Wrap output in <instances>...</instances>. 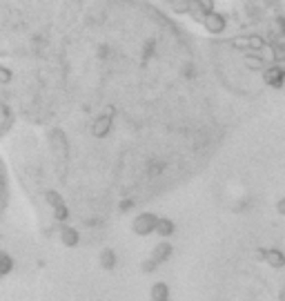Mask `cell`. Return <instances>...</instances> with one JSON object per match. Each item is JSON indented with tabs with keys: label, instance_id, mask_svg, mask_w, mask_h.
Here are the masks:
<instances>
[{
	"label": "cell",
	"instance_id": "obj_8",
	"mask_svg": "<svg viewBox=\"0 0 285 301\" xmlns=\"http://www.w3.org/2000/svg\"><path fill=\"white\" fill-rule=\"evenodd\" d=\"M149 299H152V301H165V299H169V288H167V283H163V281L154 283V285H152V290H149Z\"/></svg>",
	"mask_w": 285,
	"mask_h": 301
},
{
	"label": "cell",
	"instance_id": "obj_13",
	"mask_svg": "<svg viewBox=\"0 0 285 301\" xmlns=\"http://www.w3.org/2000/svg\"><path fill=\"white\" fill-rule=\"evenodd\" d=\"M187 16H190L192 20H196V22H201V25H203V20H205L207 14L203 11V7L198 5V0H196V2H192V5H190V14H187Z\"/></svg>",
	"mask_w": 285,
	"mask_h": 301
},
{
	"label": "cell",
	"instance_id": "obj_12",
	"mask_svg": "<svg viewBox=\"0 0 285 301\" xmlns=\"http://www.w3.org/2000/svg\"><path fill=\"white\" fill-rule=\"evenodd\" d=\"M169 5V9L174 11V14H180V16H183V14H190V0H172V2H167Z\"/></svg>",
	"mask_w": 285,
	"mask_h": 301
},
{
	"label": "cell",
	"instance_id": "obj_21",
	"mask_svg": "<svg viewBox=\"0 0 285 301\" xmlns=\"http://www.w3.org/2000/svg\"><path fill=\"white\" fill-rule=\"evenodd\" d=\"M274 67H279L281 72L285 74V56H281V58H276V60H274Z\"/></svg>",
	"mask_w": 285,
	"mask_h": 301
},
{
	"label": "cell",
	"instance_id": "obj_4",
	"mask_svg": "<svg viewBox=\"0 0 285 301\" xmlns=\"http://www.w3.org/2000/svg\"><path fill=\"white\" fill-rule=\"evenodd\" d=\"M109 132H111V116L109 114H103V116H98L94 123H91V136L105 138Z\"/></svg>",
	"mask_w": 285,
	"mask_h": 301
},
{
	"label": "cell",
	"instance_id": "obj_15",
	"mask_svg": "<svg viewBox=\"0 0 285 301\" xmlns=\"http://www.w3.org/2000/svg\"><path fill=\"white\" fill-rule=\"evenodd\" d=\"M232 45L236 49H243V52H252V45H249V36H238L232 40Z\"/></svg>",
	"mask_w": 285,
	"mask_h": 301
},
{
	"label": "cell",
	"instance_id": "obj_5",
	"mask_svg": "<svg viewBox=\"0 0 285 301\" xmlns=\"http://www.w3.org/2000/svg\"><path fill=\"white\" fill-rule=\"evenodd\" d=\"M78 241H80V237H78V230H76V227H71V226L60 227V243H63V245H67V248H76Z\"/></svg>",
	"mask_w": 285,
	"mask_h": 301
},
{
	"label": "cell",
	"instance_id": "obj_9",
	"mask_svg": "<svg viewBox=\"0 0 285 301\" xmlns=\"http://www.w3.org/2000/svg\"><path fill=\"white\" fill-rule=\"evenodd\" d=\"M245 65H248L249 69H265L267 67V63H265V58L261 56V52H248V56H245Z\"/></svg>",
	"mask_w": 285,
	"mask_h": 301
},
{
	"label": "cell",
	"instance_id": "obj_17",
	"mask_svg": "<svg viewBox=\"0 0 285 301\" xmlns=\"http://www.w3.org/2000/svg\"><path fill=\"white\" fill-rule=\"evenodd\" d=\"M198 5L203 7L205 14H214V11H216V2H214V0H198Z\"/></svg>",
	"mask_w": 285,
	"mask_h": 301
},
{
	"label": "cell",
	"instance_id": "obj_20",
	"mask_svg": "<svg viewBox=\"0 0 285 301\" xmlns=\"http://www.w3.org/2000/svg\"><path fill=\"white\" fill-rule=\"evenodd\" d=\"M0 80H2V83H7V80H11V72L7 67H2V65H0Z\"/></svg>",
	"mask_w": 285,
	"mask_h": 301
},
{
	"label": "cell",
	"instance_id": "obj_24",
	"mask_svg": "<svg viewBox=\"0 0 285 301\" xmlns=\"http://www.w3.org/2000/svg\"><path fill=\"white\" fill-rule=\"evenodd\" d=\"M190 2H196V0H190Z\"/></svg>",
	"mask_w": 285,
	"mask_h": 301
},
{
	"label": "cell",
	"instance_id": "obj_2",
	"mask_svg": "<svg viewBox=\"0 0 285 301\" xmlns=\"http://www.w3.org/2000/svg\"><path fill=\"white\" fill-rule=\"evenodd\" d=\"M203 27H205L207 34H214V36H218V34L225 32L227 27V20L223 14H218V11H214V14H207L205 20H203Z\"/></svg>",
	"mask_w": 285,
	"mask_h": 301
},
{
	"label": "cell",
	"instance_id": "obj_3",
	"mask_svg": "<svg viewBox=\"0 0 285 301\" xmlns=\"http://www.w3.org/2000/svg\"><path fill=\"white\" fill-rule=\"evenodd\" d=\"M283 80H285V74L281 72L279 67H274V65H267V67L263 69V83L265 85H269V87L279 90V87H283Z\"/></svg>",
	"mask_w": 285,
	"mask_h": 301
},
{
	"label": "cell",
	"instance_id": "obj_19",
	"mask_svg": "<svg viewBox=\"0 0 285 301\" xmlns=\"http://www.w3.org/2000/svg\"><path fill=\"white\" fill-rule=\"evenodd\" d=\"M156 261L154 259H149V261H145V263H142V272H154V270H156Z\"/></svg>",
	"mask_w": 285,
	"mask_h": 301
},
{
	"label": "cell",
	"instance_id": "obj_11",
	"mask_svg": "<svg viewBox=\"0 0 285 301\" xmlns=\"http://www.w3.org/2000/svg\"><path fill=\"white\" fill-rule=\"evenodd\" d=\"M101 265L105 270H111L114 265H116V252L114 250H109V248H105L101 252Z\"/></svg>",
	"mask_w": 285,
	"mask_h": 301
},
{
	"label": "cell",
	"instance_id": "obj_14",
	"mask_svg": "<svg viewBox=\"0 0 285 301\" xmlns=\"http://www.w3.org/2000/svg\"><path fill=\"white\" fill-rule=\"evenodd\" d=\"M45 201H47V203H49L52 207H60V206H65V203H63V196H60L58 192H53V190H47V192H45Z\"/></svg>",
	"mask_w": 285,
	"mask_h": 301
},
{
	"label": "cell",
	"instance_id": "obj_26",
	"mask_svg": "<svg viewBox=\"0 0 285 301\" xmlns=\"http://www.w3.org/2000/svg\"><path fill=\"white\" fill-rule=\"evenodd\" d=\"M165 301H169V299H165Z\"/></svg>",
	"mask_w": 285,
	"mask_h": 301
},
{
	"label": "cell",
	"instance_id": "obj_6",
	"mask_svg": "<svg viewBox=\"0 0 285 301\" xmlns=\"http://www.w3.org/2000/svg\"><path fill=\"white\" fill-rule=\"evenodd\" d=\"M265 263H269V268H283L285 265V254L281 250L272 248V250H265Z\"/></svg>",
	"mask_w": 285,
	"mask_h": 301
},
{
	"label": "cell",
	"instance_id": "obj_25",
	"mask_svg": "<svg viewBox=\"0 0 285 301\" xmlns=\"http://www.w3.org/2000/svg\"><path fill=\"white\" fill-rule=\"evenodd\" d=\"M167 2H172V0H167Z\"/></svg>",
	"mask_w": 285,
	"mask_h": 301
},
{
	"label": "cell",
	"instance_id": "obj_23",
	"mask_svg": "<svg viewBox=\"0 0 285 301\" xmlns=\"http://www.w3.org/2000/svg\"><path fill=\"white\" fill-rule=\"evenodd\" d=\"M2 277H5V275H2V270H0V279H2Z\"/></svg>",
	"mask_w": 285,
	"mask_h": 301
},
{
	"label": "cell",
	"instance_id": "obj_7",
	"mask_svg": "<svg viewBox=\"0 0 285 301\" xmlns=\"http://www.w3.org/2000/svg\"><path fill=\"white\" fill-rule=\"evenodd\" d=\"M172 257V245L169 243H159L156 248H154V252H152V259L156 261V263H165V261Z\"/></svg>",
	"mask_w": 285,
	"mask_h": 301
},
{
	"label": "cell",
	"instance_id": "obj_10",
	"mask_svg": "<svg viewBox=\"0 0 285 301\" xmlns=\"http://www.w3.org/2000/svg\"><path fill=\"white\" fill-rule=\"evenodd\" d=\"M176 230L174 221H169V219H159V226H156V234H160V237H172Z\"/></svg>",
	"mask_w": 285,
	"mask_h": 301
},
{
	"label": "cell",
	"instance_id": "obj_22",
	"mask_svg": "<svg viewBox=\"0 0 285 301\" xmlns=\"http://www.w3.org/2000/svg\"><path fill=\"white\" fill-rule=\"evenodd\" d=\"M276 212H279L281 217H285V199H281L279 203H276Z\"/></svg>",
	"mask_w": 285,
	"mask_h": 301
},
{
	"label": "cell",
	"instance_id": "obj_16",
	"mask_svg": "<svg viewBox=\"0 0 285 301\" xmlns=\"http://www.w3.org/2000/svg\"><path fill=\"white\" fill-rule=\"evenodd\" d=\"M11 268H14V261H11L9 254L0 252V270H2V275H7V272H11Z\"/></svg>",
	"mask_w": 285,
	"mask_h": 301
},
{
	"label": "cell",
	"instance_id": "obj_18",
	"mask_svg": "<svg viewBox=\"0 0 285 301\" xmlns=\"http://www.w3.org/2000/svg\"><path fill=\"white\" fill-rule=\"evenodd\" d=\"M53 217L58 219V221H65V219L69 217V210L67 206H60V207H53Z\"/></svg>",
	"mask_w": 285,
	"mask_h": 301
},
{
	"label": "cell",
	"instance_id": "obj_1",
	"mask_svg": "<svg viewBox=\"0 0 285 301\" xmlns=\"http://www.w3.org/2000/svg\"><path fill=\"white\" fill-rule=\"evenodd\" d=\"M156 226H159V217L152 212H142L132 221V230L138 237H147V234L156 232Z\"/></svg>",
	"mask_w": 285,
	"mask_h": 301
}]
</instances>
